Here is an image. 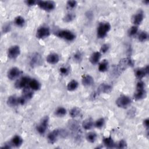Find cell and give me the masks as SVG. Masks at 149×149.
<instances>
[{"instance_id":"obj_1","label":"cell","mask_w":149,"mask_h":149,"mask_svg":"<svg viewBox=\"0 0 149 149\" xmlns=\"http://www.w3.org/2000/svg\"><path fill=\"white\" fill-rule=\"evenodd\" d=\"M111 24L108 22H101L97 29V36L98 38H104L111 30Z\"/></svg>"},{"instance_id":"obj_2","label":"cell","mask_w":149,"mask_h":149,"mask_svg":"<svg viewBox=\"0 0 149 149\" xmlns=\"http://www.w3.org/2000/svg\"><path fill=\"white\" fill-rule=\"evenodd\" d=\"M56 36L68 41H72L76 38L75 34L69 30H60L56 32Z\"/></svg>"},{"instance_id":"obj_3","label":"cell","mask_w":149,"mask_h":149,"mask_svg":"<svg viewBox=\"0 0 149 149\" xmlns=\"http://www.w3.org/2000/svg\"><path fill=\"white\" fill-rule=\"evenodd\" d=\"M37 5L39 8L44 10L50 12L53 10L56 6L55 2L53 1H37Z\"/></svg>"},{"instance_id":"obj_4","label":"cell","mask_w":149,"mask_h":149,"mask_svg":"<svg viewBox=\"0 0 149 149\" xmlns=\"http://www.w3.org/2000/svg\"><path fill=\"white\" fill-rule=\"evenodd\" d=\"M132 104L131 98L127 95H122L119 97L116 100V105L121 108H127Z\"/></svg>"},{"instance_id":"obj_5","label":"cell","mask_w":149,"mask_h":149,"mask_svg":"<svg viewBox=\"0 0 149 149\" xmlns=\"http://www.w3.org/2000/svg\"><path fill=\"white\" fill-rule=\"evenodd\" d=\"M49 124V118L48 116H44L38 125L36 126V130L40 134H45L47 129H48Z\"/></svg>"},{"instance_id":"obj_6","label":"cell","mask_w":149,"mask_h":149,"mask_svg":"<svg viewBox=\"0 0 149 149\" xmlns=\"http://www.w3.org/2000/svg\"><path fill=\"white\" fill-rule=\"evenodd\" d=\"M31 79L27 76H23L16 81L15 83V87L17 89L24 88L29 86V84Z\"/></svg>"},{"instance_id":"obj_7","label":"cell","mask_w":149,"mask_h":149,"mask_svg":"<svg viewBox=\"0 0 149 149\" xmlns=\"http://www.w3.org/2000/svg\"><path fill=\"white\" fill-rule=\"evenodd\" d=\"M50 34L51 31L48 27L41 26L37 29L36 36L39 39H44L49 36Z\"/></svg>"},{"instance_id":"obj_8","label":"cell","mask_w":149,"mask_h":149,"mask_svg":"<svg viewBox=\"0 0 149 149\" xmlns=\"http://www.w3.org/2000/svg\"><path fill=\"white\" fill-rule=\"evenodd\" d=\"M20 54V48L19 45H15L8 48L7 51L8 56L10 59L16 58Z\"/></svg>"},{"instance_id":"obj_9","label":"cell","mask_w":149,"mask_h":149,"mask_svg":"<svg viewBox=\"0 0 149 149\" xmlns=\"http://www.w3.org/2000/svg\"><path fill=\"white\" fill-rule=\"evenodd\" d=\"M134 65L133 61L130 58H124L122 60H120L119 66H118V70L119 72H121L122 70H124L125 69H126L129 66H133Z\"/></svg>"},{"instance_id":"obj_10","label":"cell","mask_w":149,"mask_h":149,"mask_svg":"<svg viewBox=\"0 0 149 149\" xmlns=\"http://www.w3.org/2000/svg\"><path fill=\"white\" fill-rule=\"evenodd\" d=\"M22 74V71L17 67H13L9 69L7 73V76L11 80L17 79Z\"/></svg>"},{"instance_id":"obj_11","label":"cell","mask_w":149,"mask_h":149,"mask_svg":"<svg viewBox=\"0 0 149 149\" xmlns=\"http://www.w3.org/2000/svg\"><path fill=\"white\" fill-rule=\"evenodd\" d=\"M144 19V12L142 10H138L132 18V22L134 26H139L140 24Z\"/></svg>"},{"instance_id":"obj_12","label":"cell","mask_w":149,"mask_h":149,"mask_svg":"<svg viewBox=\"0 0 149 149\" xmlns=\"http://www.w3.org/2000/svg\"><path fill=\"white\" fill-rule=\"evenodd\" d=\"M60 131L61 129H56L48 134L47 139L50 144H54L56 141L58 137L60 136Z\"/></svg>"},{"instance_id":"obj_13","label":"cell","mask_w":149,"mask_h":149,"mask_svg":"<svg viewBox=\"0 0 149 149\" xmlns=\"http://www.w3.org/2000/svg\"><path fill=\"white\" fill-rule=\"evenodd\" d=\"M42 58L38 53H34L31 56L30 60V64L32 67L40 65L42 63Z\"/></svg>"},{"instance_id":"obj_14","label":"cell","mask_w":149,"mask_h":149,"mask_svg":"<svg viewBox=\"0 0 149 149\" xmlns=\"http://www.w3.org/2000/svg\"><path fill=\"white\" fill-rule=\"evenodd\" d=\"M81 83L86 87H90L94 84V78L90 74H84L81 78Z\"/></svg>"},{"instance_id":"obj_15","label":"cell","mask_w":149,"mask_h":149,"mask_svg":"<svg viewBox=\"0 0 149 149\" xmlns=\"http://www.w3.org/2000/svg\"><path fill=\"white\" fill-rule=\"evenodd\" d=\"M47 62L51 65H55L59 61V56L56 53H51L47 56Z\"/></svg>"},{"instance_id":"obj_16","label":"cell","mask_w":149,"mask_h":149,"mask_svg":"<svg viewBox=\"0 0 149 149\" xmlns=\"http://www.w3.org/2000/svg\"><path fill=\"white\" fill-rule=\"evenodd\" d=\"M147 97V91L144 89H136V91L133 95V98L135 100H141Z\"/></svg>"},{"instance_id":"obj_17","label":"cell","mask_w":149,"mask_h":149,"mask_svg":"<svg viewBox=\"0 0 149 149\" xmlns=\"http://www.w3.org/2000/svg\"><path fill=\"white\" fill-rule=\"evenodd\" d=\"M112 90V87L110 84L107 83H101L98 88V91L101 93H102L108 94L111 92Z\"/></svg>"},{"instance_id":"obj_18","label":"cell","mask_w":149,"mask_h":149,"mask_svg":"<svg viewBox=\"0 0 149 149\" xmlns=\"http://www.w3.org/2000/svg\"><path fill=\"white\" fill-rule=\"evenodd\" d=\"M101 54L100 51H95L91 55L89 58V61L93 65H96L97 64L101 58Z\"/></svg>"},{"instance_id":"obj_19","label":"cell","mask_w":149,"mask_h":149,"mask_svg":"<svg viewBox=\"0 0 149 149\" xmlns=\"http://www.w3.org/2000/svg\"><path fill=\"white\" fill-rule=\"evenodd\" d=\"M7 104L11 107H16L19 105V97L15 95H11L8 98Z\"/></svg>"},{"instance_id":"obj_20","label":"cell","mask_w":149,"mask_h":149,"mask_svg":"<svg viewBox=\"0 0 149 149\" xmlns=\"http://www.w3.org/2000/svg\"><path fill=\"white\" fill-rule=\"evenodd\" d=\"M23 139L19 135H15L14 136L12 139H11L10 143L13 147H19L22 146L23 143Z\"/></svg>"},{"instance_id":"obj_21","label":"cell","mask_w":149,"mask_h":149,"mask_svg":"<svg viewBox=\"0 0 149 149\" xmlns=\"http://www.w3.org/2000/svg\"><path fill=\"white\" fill-rule=\"evenodd\" d=\"M33 90H32L29 86L23 88L22 97L26 100L28 101L33 98Z\"/></svg>"},{"instance_id":"obj_22","label":"cell","mask_w":149,"mask_h":149,"mask_svg":"<svg viewBox=\"0 0 149 149\" xmlns=\"http://www.w3.org/2000/svg\"><path fill=\"white\" fill-rule=\"evenodd\" d=\"M41 83L35 79H31L29 82V87L33 91H37L41 88Z\"/></svg>"},{"instance_id":"obj_23","label":"cell","mask_w":149,"mask_h":149,"mask_svg":"<svg viewBox=\"0 0 149 149\" xmlns=\"http://www.w3.org/2000/svg\"><path fill=\"white\" fill-rule=\"evenodd\" d=\"M94 126V122L91 118L86 119L82 123V126L85 130H90Z\"/></svg>"},{"instance_id":"obj_24","label":"cell","mask_w":149,"mask_h":149,"mask_svg":"<svg viewBox=\"0 0 149 149\" xmlns=\"http://www.w3.org/2000/svg\"><path fill=\"white\" fill-rule=\"evenodd\" d=\"M103 143L104 146L107 148H113L116 146V144L115 143L113 140L111 136L104 137L103 139Z\"/></svg>"},{"instance_id":"obj_25","label":"cell","mask_w":149,"mask_h":149,"mask_svg":"<svg viewBox=\"0 0 149 149\" xmlns=\"http://www.w3.org/2000/svg\"><path fill=\"white\" fill-rule=\"evenodd\" d=\"M134 74L138 79L141 80L143 77H144L147 74H148V73L146 72L144 68H143L136 69V70H134Z\"/></svg>"},{"instance_id":"obj_26","label":"cell","mask_w":149,"mask_h":149,"mask_svg":"<svg viewBox=\"0 0 149 149\" xmlns=\"http://www.w3.org/2000/svg\"><path fill=\"white\" fill-rule=\"evenodd\" d=\"M109 69V62L108 60H102L98 65V70L101 72H105Z\"/></svg>"},{"instance_id":"obj_27","label":"cell","mask_w":149,"mask_h":149,"mask_svg":"<svg viewBox=\"0 0 149 149\" xmlns=\"http://www.w3.org/2000/svg\"><path fill=\"white\" fill-rule=\"evenodd\" d=\"M79 86V83L74 79L70 80L67 84V90L69 91H74Z\"/></svg>"},{"instance_id":"obj_28","label":"cell","mask_w":149,"mask_h":149,"mask_svg":"<svg viewBox=\"0 0 149 149\" xmlns=\"http://www.w3.org/2000/svg\"><path fill=\"white\" fill-rule=\"evenodd\" d=\"M81 109L77 107H73L69 111V115L73 118L79 117V116L81 115Z\"/></svg>"},{"instance_id":"obj_29","label":"cell","mask_w":149,"mask_h":149,"mask_svg":"<svg viewBox=\"0 0 149 149\" xmlns=\"http://www.w3.org/2000/svg\"><path fill=\"white\" fill-rule=\"evenodd\" d=\"M66 109L64 107H59L55 109L54 114L57 117H63L66 114Z\"/></svg>"},{"instance_id":"obj_30","label":"cell","mask_w":149,"mask_h":149,"mask_svg":"<svg viewBox=\"0 0 149 149\" xmlns=\"http://www.w3.org/2000/svg\"><path fill=\"white\" fill-rule=\"evenodd\" d=\"M97 134L93 132H90L87 133L86 137V140L91 143H94L97 139Z\"/></svg>"},{"instance_id":"obj_31","label":"cell","mask_w":149,"mask_h":149,"mask_svg":"<svg viewBox=\"0 0 149 149\" xmlns=\"http://www.w3.org/2000/svg\"><path fill=\"white\" fill-rule=\"evenodd\" d=\"M14 23L18 27H23L25 24V20L24 17L21 16H16L14 19Z\"/></svg>"},{"instance_id":"obj_32","label":"cell","mask_w":149,"mask_h":149,"mask_svg":"<svg viewBox=\"0 0 149 149\" xmlns=\"http://www.w3.org/2000/svg\"><path fill=\"white\" fill-rule=\"evenodd\" d=\"M148 38V33L146 31H141L138 36V40L140 42H145Z\"/></svg>"},{"instance_id":"obj_33","label":"cell","mask_w":149,"mask_h":149,"mask_svg":"<svg viewBox=\"0 0 149 149\" xmlns=\"http://www.w3.org/2000/svg\"><path fill=\"white\" fill-rule=\"evenodd\" d=\"M76 17V15L73 13H68L65 15L63 20L66 23H69L73 21Z\"/></svg>"},{"instance_id":"obj_34","label":"cell","mask_w":149,"mask_h":149,"mask_svg":"<svg viewBox=\"0 0 149 149\" xmlns=\"http://www.w3.org/2000/svg\"><path fill=\"white\" fill-rule=\"evenodd\" d=\"M77 5V2L74 0H69L66 2V8L69 10L74 9L76 8Z\"/></svg>"},{"instance_id":"obj_35","label":"cell","mask_w":149,"mask_h":149,"mask_svg":"<svg viewBox=\"0 0 149 149\" xmlns=\"http://www.w3.org/2000/svg\"><path fill=\"white\" fill-rule=\"evenodd\" d=\"M83 54L81 52L78 51L73 56V59L76 62H80L83 59Z\"/></svg>"},{"instance_id":"obj_36","label":"cell","mask_w":149,"mask_h":149,"mask_svg":"<svg viewBox=\"0 0 149 149\" xmlns=\"http://www.w3.org/2000/svg\"><path fill=\"white\" fill-rule=\"evenodd\" d=\"M105 124V119L103 118H99L98 120H97L94 123V126L97 128L101 129L102 128Z\"/></svg>"},{"instance_id":"obj_37","label":"cell","mask_w":149,"mask_h":149,"mask_svg":"<svg viewBox=\"0 0 149 149\" xmlns=\"http://www.w3.org/2000/svg\"><path fill=\"white\" fill-rule=\"evenodd\" d=\"M138 31V26H132L128 30V35L129 36H134Z\"/></svg>"},{"instance_id":"obj_38","label":"cell","mask_w":149,"mask_h":149,"mask_svg":"<svg viewBox=\"0 0 149 149\" xmlns=\"http://www.w3.org/2000/svg\"><path fill=\"white\" fill-rule=\"evenodd\" d=\"M59 71L60 72V73L62 75L64 76H66L68 74H69V73H70V69L67 66H61L59 69Z\"/></svg>"},{"instance_id":"obj_39","label":"cell","mask_w":149,"mask_h":149,"mask_svg":"<svg viewBox=\"0 0 149 149\" xmlns=\"http://www.w3.org/2000/svg\"><path fill=\"white\" fill-rule=\"evenodd\" d=\"M116 147L118 148H125L127 147V143L126 141L122 139V140H120L118 143V144H116Z\"/></svg>"},{"instance_id":"obj_40","label":"cell","mask_w":149,"mask_h":149,"mask_svg":"<svg viewBox=\"0 0 149 149\" xmlns=\"http://www.w3.org/2000/svg\"><path fill=\"white\" fill-rule=\"evenodd\" d=\"M109 45L108 44H104L101 46L100 52H101V54L102 53L105 54L109 50Z\"/></svg>"},{"instance_id":"obj_41","label":"cell","mask_w":149,"mask_h":149,"mask_svg":"<svg viewBox=\"0 0 149 149\" xmlns=\"http://www.w3.org/2000/svg\"><path fill=\"white\" fill-rule=\"evenodd\" d=\"M10 29H11L10 24L9 23H5L3 24V26L2 27V32L3 33H8L10 30Z\"/></svg>"},{"instance_id":"obj_42","label":"cell","mask_w":149,"mask_h":149,"mask_svg":"<svg viewBox=\"0 0 149 149\" xmlns=\"http://www.w3.org/2000/svg\"><path fill=\"white\" fill-rule=\"evenodd\" d=\"M25 3L29 6H32L34 5H37V1H35V0H26L24 1Z\"/></svg>"},{"instance_id":"obj_43","label":"cell","mask_w":149,"mask_h":149,"mask_svg":"<svg viewBox=\"0 0 149 149\" xmlns=\"http://www.w3.org/2000/svg\"><path fill=\"white\" fill-rule=\"evenodd\" d=\"M145 88V83L142 81H139L137 83L136 89H144Z\"/></svg>"},{"instance_id":"obj_44","label":"cell","mask_w":149,"mask_h":149,"mask_svg":"<svg viewBox=\"0 0 149 149\" xmlns=\"http://www.w3.org/2000/svg\"><path fill=\"white\" fill-rule=\"evenodd\" d=\"M12 145L11 144V143H6L3 146H2L1 147L2 148H6V149H9V148H11L12 147Z\"/></svg>"},{"instance_id":"obj_45","label":"cell","mask_w":149,"mask_h":149,"mask_svg":"<svg viewBox=\"0 0 149 149\" xmlns=\"http://www.w3.org/2000/svg\"><path fill=\"white\" fill-rule=\"evenodd\" d=\"M143 125L147 129H148V126H149V119H148V118H146L143 120Z\"/></svg>"}]
</instances>
